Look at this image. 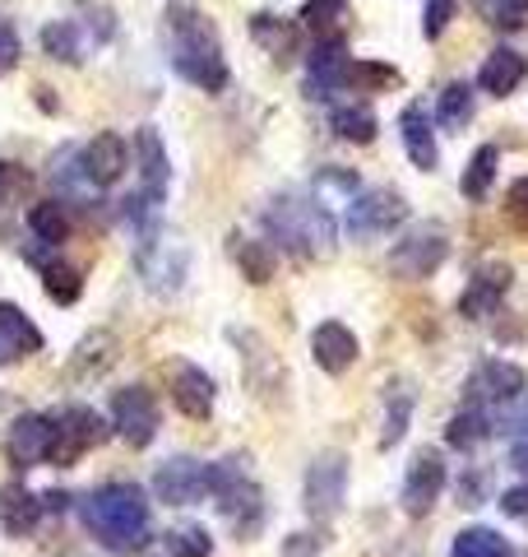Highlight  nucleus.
I'll list each match as a JSON object with an SVG mask.
<instances>
[{"mask_svg":"<svg viewBox=\"0 0 528 557\" xmlns=\"http://www.w3.org/2000/svg\"><path fill=\"white\" fill-rule=\"evenodd\" d=\"M251 33H255V42L269 47V57H278V61L297 51V24L292 20H278V14H255Z\"/></svg>","mask_w":528,"mask_h":557,"instance_id":"nucleus-26","label":"nucleus"},{"mask_svg":"<svg viewBox=\"0 0 528 557\" xmlns=\"http://www.w3.org/2000/svg\"><path fill=\"white\" fill-rule=\"evenodd\" d=\"M311 358L320 362V372L339 376V372H348L352 362H357V335H352L348 325H339V321H325L311 335Z\"/></svg>","mask_w":528,"mask_h":557,"instance_id":"nucleus-17","label":"nucleus"},{"mask_svg":"<svg viewBox=\"0 0 528 557\" xmlns=\"http://www.w3.org/2000/svg\"><path fill=\"white\" fill-rule=\"evenodd\" d=\"M38 348H42V330L33 325L14 302H0V368L38 354Z\"/></svg>","mask_w":528,"mask_h":557,"instance_id":"nucleus-18","label":"nucleus"},{"mask_svg":"<svg viewBox=\"0 0 528 557\" xmlns=\"http://www.w3.org/2000/svg\"><path fill=\"white\" fill-rule=\"evenodd\" d=\"M524 75H528V61L519 57L515 47H496L491 57L482 61V70H478V84L491 94V98H510L524 84Z\"/></svg>","mask_w":528,"mask_h":557,"instance_id":"nucleus-22","label":"nucleus"},{"mask_svg":"<svg viewBox=\"0 0 528 557\" xmlns=\"http://www.w3.org/2000/svg\"><path fill=\"white\" fill-rule=\"evenodd\" d=\"M403 75L394 65H376V61H357L348 70V84H372V89H390V84H399Z\"/></svg>","mask_w":528,"mask_h":557,"instance_id":"nucleus-42","label":"nucleus"},{"mask_svg":"<svg viewBox=\"0 0 528 557\" xmlns=\"http://www.w3.org/2000/svg\"><path fill=\"white\" fill-rule=\"evenodd\" d=\"M42 284H47V298L51 302H75L79 298V293H84V278H79V270H70V265H61V260H56V265H47L42 270Z\"/></svg>","mask_w":528,"mask_h":557,"instance_id":"nucleus-39","label":"nucleus"},{"mask_svg":"<svg viewBox=\"0 0 528 557\" xmlns=\"http://www.w3.org/2000/svg\"><path fill=\"white\" fill-rule=\"evenodd\" d=\"M450 557H515V548H510L505 534L487 530V525H473V530H464L460 539H454Z\"/></svg>","mask_w":528,"mask_h":557,"instance_id":"nucleus-27","label":"nucleus"},{"mask_svg":"<svg viewBox=\"0 0 528 557\" xmlns=\"http://www.w3.org/2000/svg\"><path fill=\"white\" fill-rule=\"evenodd\" d=\"M343 493H348V456H339V450L315 456L306 469V511L315 520H334L343 507Z\"/></svg>","mask_w":528,"mask_h":557,"instance_id":"nucleus-8","label":"nucleus"},{"mask_svg":"<svg viewBox=\"0 0 528 557\" xmlns=\"http://www.w3.org/2000/svg\"><path fill=\"white\" fill-rule=\"evenodd\" d=\"M315 553H320V539H311V534L284 539V557H315Z\"/></svg>","mask_w":528,"mask_h":557,"instance_id":"nucleus-47","label":"nucleus"},{"mask_svg":"<svg viewBox=\"0 0 528 557\" xmlns=\"http://www.w3.org/2000/svg\"><path fill=\"white\" fill-rule=\"evenodd\" d=\"M399 131H403V149H408L413 168H422V172H436V163H440V149H436V135H431V116L422 112V108H403V116H399Z\"/></svg>","mask_w":528,"mask_h":557,"instance_id":"nucleus-24","label":"nucleus"},{"mask_svg":"<svg viewBox=\"0 0 528 557\" xmlns=\"http://www.w3.org/2000/svg\"><path fill=\"white\" fill-rule=\"evenodd\" d=\"M172 405L181 409L186 418H209V409H214V376L190 368V362H176L172 372Z\"/></svg>","mask_w":528,"mask_h":557,"instance_id":"nucleus-19","label":"nucleus"},{"mask_svg":"<svg viewBox=\"0 0 528 557\" xmlns=\"http://www.w3.org/2000/svg\"><path fill=\"white\" fill-rule=\"evenodd\" d=\"M302 24L315 33V38H343V24H348V0H306Z\"/></svg>","mask_w":528,"mask_h":557,"instance_id":"nucleus-28","label":"nucleus"},{"mask_svg":"<svg viewBox=\"0 0 528 557\" xmlns=\"http://www.w3.org/2000/svg\"><path fill=\"white\" fill-rule=\"evenodd\" d=\"M436 121L445 131H464L468 121H473V89H468L464 79L445 84V94H440V102H436Z\"/></svg>","mask_w":528,"mask_h":557,"instance_id":"nucleus-31","label":"nucleus"},{"mask_svg":"<svg viewBox=\"0 0 528 557\" xmlns=\"http://www.w3.org/2000/svg\"><path fill=\"white\" fill-rule=\"evenodd\" d=\"M264 228L274 242H284L297 256H329L334 251V219L325 205H311L302 196H284L264 209Z\"/></svg>","mask_w":528,"mask_h":557,"instance_id":"nucleus-3","label":"nucleus"},{"mask_svg":"<svg viewBox=\"0 0 528 557\" xmlns=\"http://www.w3.org/2000/svg\"><path fill=\"white\" fill-rule=\"evenodd\" d=\"M487 432H491V418H487V409H460V413H454L450 418V428H445V442L454 446V450H473V446H478L482 437H487Z\"/></svg>","mask_w":528,"mask_h":557,"instance_id":"nucleus-33","label":"nucleus"},{"mask_svg":"<svg viewBox=\"0 0 528 557\" xmlns=\"http://www.w3.org/2000/svg\"><path fill=\"white\" fill-rule=\"evenodd\" d=\"M385 405H390V418H385L380 446H394L403 432H408V413H413V386H408V381H390V395H385Z\"/></svg>","mask_w":528,"mask_h":557,"instance_id":"nucleus-35","label":"nucleus"},{"mask_svg":"<svg viewBox=\"0 0 528 557\" xmlns=\"http://www.w3.org/2000/svg\"><path fill=\"white\" fill-rule=\"evenodd\" d=\"M5 409H10V399H5V395H0V413H5Z\"/></svg>","mask_w":528,"mask_h":557,"instance_id":"nucleus-51","label":"nucleus"},{"mask_svg":"<svg viewBox=\"0 0 528 557\" xmlns=\"http://www.w3.org/2000/svg\"><path fill=\"white\" fill-rule=\"evenodd\" d=\"M135 168H139V182H144V196L163 200V196H167V177H172V168H167L163 139H158V131H153V126L135 131Z\"/></svg>","mask_w":528,"mask_h":557,"instance_id":"nucleus-21","label":"nucleus"},{"mask_svg":"<svg viewBox=\"0 0 528 557\" xmlns=\"http://www.w3.org/2000/svg\"><path fill=\"white\" fill-rule=\"evenodd\" d=\"M440 487H445V460H440V450H417V456L408 460V474H403V511H408L413 520H422L431 507H436V497H440Z\"/></svg>","mask_w":528,"mask_h":557,"instance_id":"nucleus-12","label":"nucleus"},{"mask_svg":"<svg viewBox=\"0 0 528 557\" xmlns=\"http://www.w3.org/2000/svg\"><path fill=\"white\" fill-rule=\"evenodd\" d=\"M112 428L121 432V442H126V446L144 450L158 437V428H163V413H158L153 391H144V386L116 391V399H112Z\"/></svg>","mask_w":528,"mask_h":557,"instance_id":"nucleus-6","label":"nucleus"},{"mask_svg":"<svg viewBox=\"0 0 528 557\" xmlns=\"http://www.w3.org/2000/svg\"><path fill=\"white\" fill-rule=\"evenodd\" d=\"M51 446H56V423L42 413H20L10 423V460L20 469L33 465H47L51 460Z\"/></svg>","mask_w":528,"mask_h":557,"instance_id":"nucleus-14","label":"nucleus"},{"mask_svg":"<svg viewBox=\"0 0 528 557\" xmlns=\"http://www.w3.org/2000/svg\"><path fill=\"white\" fill-rule=\"evenodd\" d=\"M139 274L153 293H176L186 278V247L176 237H158V233H144L139 242V256H135Z\"/></svg>","mask_w":528,"mask_h":557,"instance_id":"nucleus-9","label":"nucleus"},{"mask_svg":"<svg viewBox=\"0 0 528 557\" xmlns=\"http://www.w3.org/2000/svg\"><path fill=\"white\" fill-rule=\"evenodd\" d=\"M510 465H515L519 474H528V437H519L515 446H510Z\"/></svg>","mask_w":528,"mask_h":557,"instance_id":"nucleus-50","label":"nucleus"},{"mask_svg":"<svg viewBox=\"0 0 528 557\" xmlns=\"http://www.w3.org/2000/svg\"><path fill=\"white\" fill-rule=\"evenodd\" d=\"M56 446H51V465H75L88 446H98L102 437H108V423L88 409V405H70L61 409L56 418Z\"/></svg>","mask_w":528,"mask_h":557,"instance_id":"nucleus-10","label":"nucleus"},{"mask_svg":"<svg viewBox=\"0 0 528 557\" xmlns=\"http://www.w3.org/2000/svg\"><path fill=\"white\" fill-rule=\"evenodd\" d=\"M121 344L112 330H93V335H84V344L75 348V358H70V381H98L102 372L116 362Z\"/></svg>","mask_w":528,"mask_h":557,"instance_id":"nucleus-23","label":"nucleus"},{"mask_svg":"<svg viewBox=\"0 0 528 557\" xmlns=\"http://www.w3.org/2000/svg\"><path fill=\"white\" fill-rule=\"evenodd\" d=\"M482 487H487V474H473V483L464 479V487H460V497H464V507H478V497H482Z\"/></svg>","mask_w":528,"mask_h":557,"instance_id":"nucleus-49","label":"nucleus"},{"mask_svg":"<svg viewBox=\"0 0 528 557\" xmlns=\"http://www.w3.org/2000/svg\"><path fill=\"white\" fill-rule=\"evenodd\" d=\"M519 391H524V372L515 362H487V368L468 381V405L487 409V405H501V399L519 395Z\"/></svg>","mask_w":528,"mask_h":557,"instance_id":"nucleus-20","label":"nucleus"},{"mask_svg":"<svg viewBox=\"0 0 528 557\" xmlns=\"http://www.w3.org/2000/svg\"><path fill=\"white\" fill-rule=\"evenodd\" d=\"M28 177H24V172H14L10 163H0V205H5L10 196H14V190H20Z\"/></svg>","mask_w":528,"mask_h":557,"instance_id":"nucleus-48","label":"nucleus"},{"mask_svg":"<svg viewBox=\"0 0 528 557\" xmlns=\"http://www.w3.org/2000/svg\"><path fill=\"white\" fill-rule=\"evenodd\" d=\"M246 460H223V465H209V493L218 497V511L232 520V525L246 534L260 530L264 520V507H260V487L246 479Z\"/></svg>","mask_w":528,"mask_h":557,"instance_id":"nucleus-4","label":"nucleus"},{"mask_svg":"<svg viewBox=\"0 0 528 557\" xmlns=\"http://www.w3.org/2000/svg\"><path fill=\"white\" fill-rule=\"evenodd\" d=\"M209 534L200 530V525H186V530H172L167 534V553L172 557H209Z\"/></svg>","mask_w":528,"mask_h":557,"instance_id":"nucleus-41","label":"nucleus"},{"mask_svg":"<svg viewBox=\"0 0 528 557\" xmlns=\"http://www.w3.org/2000/svg\"><path fill=\"white\" fill-rule=\"evenodd\" d=\"M42 51L51 61H84V47H79V24H70V20H56V24H47L42 28Z\"/></svg>","mask_w":528,"mask_h":557,"instance_id":"nucleus-37","label":"nucleus"},{"mask_svg":"<svg viewBox=\"0 0 528 557\" xmlns=\"http://www.w3.org/2000/svg\"><path fill=\"white\" fill-rule=\"evenodd\" d=\"M28 228L38 233V242H47V247H61L70 237V214L61 209V200H42L28 209Z\"/></svg>","mask_w":528,"mask_h":557,"instance_id":"nucleus-32","label":"nucleus"},{"mask_svg":"<svg viewBox=\"0 0 528 557\" xmlns=\"http://www.w3.org/2000/svg\"><path fill=\"white\" fill-rule=\"evenodd\" d=\"M153 493H158V502H167V507H196V502L209 497V465L190 460V456L163 460L153 474Z\"/></svg>","mask_w":528,"mask_h":557,"instance_id":"nucleus-11","label":"nucleus"},{"mask_svg":"<svg viewBox=\"0 0 528 557\" xmlns=\"http://www.w3.org/2000/svg\"><path fill=\"white\" fill-rule=\"evenodd\" d=\"M491 432H505V437H528V391L501 399V405H491Z\"/></svg>","mask_w":528,"mask_h":557,"instance_id":"nucleus-36","label":"nucleus"},{"mask_svg":"<svg viewBox=\"0 0 528 557\" xmlns=\"http://www.w3.org/2000/svg\"><path fill=\"white\" fill-rule=\"evenodd\" d=\"M237 265L251 284H269L274 278V251L264 242H237Z\"/></svg>","mask_w":528,"mask_h":557,"instance_id":"nucleus-38","label":"nucleus"},{"mask_svg":"<svg viewBox=\"0 0 528 557\" xmlns=\"http://www.w3.org/2000/svg\"><path fill=\"white\" fill-rule=\"evenodd\" d=\"M0 516H5V530L10 534H28L42 516V497L24 493V487H5V502H0Z\"/></svg>","mask_w":528,"mask_h":557,"instance_id":"nucleus-30","label":"nucleus"},{"mask_svg":"<svg viewBox=\"0 0 528 557\" xmlns=\"http://www.w3.org/2000/svg\"><path fill=\"white\" fill-rule=\"evenodd\" d=\"M348 70H352L348 42L343 38H320V42H315V51H311V61H306V94L311 98H325L334 89H343Z\"/></svg>","mask_w":528,"mask_h":557,"instance_id":"nucleus-15","label":"nucleus"},{"mask_svg":"<svg viewBox=\"0 0 528 557\" xmlns=\"http://www.w3.org/2000/svg\"><path fill=\"white\" fill-rule=\"evenodd\" d=\"M51 182H56V190L65 200H75V205H88L98 196V186L88 182V172H84V159H79V149H65L51 159Z\"/></svg>","mask_w":528,"mask_h":557,"instance_id":"nucleus-25","label":"nucleus"},{"mask_svg":"<svg viewBox=\"0 0 528 557\" xmlns=\"http://www.w3.org/2000/svg\"><path fill=\"white\" fill-rule=\"evenodd\" d=\"M79 159H84V172H88V182H93V186L102 190V186L121 182V172L130 168V145H126V139H121V135L102 131L98 139H88V145L79 149Z\"/></svg>","mask_w":528,"mask_h":557,"instance_id":"nucleus-16","label":"nucleus"},{"mask_svg":"<svg viewBox=\"0 0 528 557\" xmlns=\"http://www.w3.org/2000/svg\"><path fill=\"white\" fill-rule=\"evenodd\" d=\"M478 10L491 28H524L528 24V0H478Z\"/></svg>","mask_w":528,"mask_h":557,"instance_id":"nucleus-40","label":"nucleus"},{"mask_svg":"<svg viewBox=\"0 0 528 557\" xmlns=\"http://www.w3.org/2000/svg\"><path fill=\"white\" fill-rule=\"evenodd\" d=\"M163 33H167V51H172L167 61L176 75L190 79L204 94L227 89V61H223L218 33L196 5H172L163 14Z\"/></svg>","mask_w":528,"mask_h":557,"instance_id":"nucleus-1","label":"nucleus"},{"mask_svg":"<svg viewBox=\"0 0 528 557\" xmlns=\"http://www.w3.org/2000/svg\"><path fill=\"white\" fill-rule=\"evenodd\" d=\"M496 163H501V153H496V145H482L478 153L468 159V168H464V177H460V190L468 200H482L487 190H491V182H496Z\"/></svg>","mask_w":528,"mask_h":557,"instance_id":"nucleus-29","label":"nucleus"},{"mask_svg":"<svg viewBox=\"0 0 528 557\" xmlns=\"http://www.w3.org/2000/svg\"><path fill=\"white\" fill-rule=\"evenodd\" d=\"M510 278H515V270H510L505 260H487V265H478V274L468 278V288L460 298V311L468 321L496 317V307L505 302V293H510Z\"/></svg>","mask_w":528,"mask_h":557,"instance_id":"nucleus-13","label":"nucleus"},{"mask_svg":"<svg viewBox=\"0 0 528 557\" xmlns=\"http://www.w3.org/2000/svg\"><path fill=\"white\" fill-rule=\"evenodd\" d=\"M84 525L112 553L139 548L149 539V502L135 483H102L84 497Z\"/></svg>","mask_w":528,"mask_h":557,"instance_id":"nucleus-2","label":"nucleus"},{"mask_svg":"<svg viewBox=\"0 0 528 557\" xmlns=\"http://www.w3.org/2000/svg\"><path fill=\"white\" fill-rule=\"evenodd\" d=\"M329 126L339 139H348V145H372L376 139V112L372 108H334Z\"/></svg>","mask_w":528,"mask_h":557,"instance_id":"nucleus-34","label":"nucleus"},{"mask_svg":"<svg viewBox=\"0 0 528 557\" xmlns=\"http://www.w3.org/2000/svg\"><path fill=\"white\" fill-rule=\"evenodd\" d=\"M501 511L515 516V520H528V487H505V493H501Z\"/></svg>","mask_w":528,"mask_h":557,"instance_id":"nucleus-45","label":"nucleus"},{"mask_svg":"<svg viewBox=\"0 0 528 557\" xmlns=\"http://www.w3.org/2000/svg\"><path fill=\"white\" fill-rule=\"evenodd\" d=\"M408 219V205H403L399 190H362V196L348 200V233L352 237H385L394 233V223Z\"/></svg>","mask_w":528,"mask_h":557,"instance_id":"nucleus-7","label":"nucleus"},{"mask_svg":"<svg viewBox=\"0 0 528 557\" xmlns=\"http://www.w3.org/2000/svg\"><path fill=\"white\" fill-rule=\"evenodd\" d=\"M20 61V38H14V28L10 24H0V75Z\"/></svg>","mask_w":528,"mask_h":557,"instance_id":"nucleus-46","label":"nucleus"},{"mask_svg":"<svg viewBox=\"0 0 528 557\" xmlns=\"http://www.w3.org/2000/svg\"><path fill=\"white\" fill-rule=\"evenodd\" d=\"M445 256H450L445 228H436V223H417V228H408L394 242L390 265H394L399 278H427V274H436L440 265H445Z\"/></svg>","mask_w":528,"mask_h":557,"instance_id":"nucleus-5","label":"nucleus"},{"mask_svg":"<svg viewBox=\"0 0 528 557\" xmlns=\"http://www.w3.org/2000/svg\"><path fill=\"white\" fill-rule=\"evenodd\" d=\"M510 219H515V228L528 237V177H519L515 186H510Z\"/></svg>","mask_w":528,"mask_h":557,"instance_id":"nucleus-44","label":"nucleus"},{"mask_svg":"<svg viewBox=\"0 0 528 557\" xmlns=\"http://www.w3.org/2000/svg\"><path fill=\"white\" fill-rule=\"evenodd\" d=\"M454 20V0H427V20H422V33L427 38H440Z\"/></svg>","mask_w":528,"mask_h":557,"instance_id":"nucleus-43","label":"nucleus"}]
</instances>
